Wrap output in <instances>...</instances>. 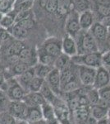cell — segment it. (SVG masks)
<instances>
[{"label": "cell", "instance_id": "cell-44", "mask_svg": "<svg viewBox=\"0 0 110 124\" xmlns=\"http://www.w3.org/2000/svg\"><path fill=\"white\" fill-rule=\"evenodd\" d=\"M16 124H30V123L26 120H24V119H17V123Z\"/></svg>", "mask_w": 110, "mask_h": 124}, {"label": "cell", "instance_id": "cell-36", "mask_svg": "<svg viewBox=\"0 0 110 124\" xmlns=\"http://www.w3.org/2000/svg\"><path fill=\"white\" fill-rule=\"evenodd\" d=\"M58 7V0H47L45 6V11L49 13H55Z\"/></svg>", "mask_w": 110, "mask_h": 124}, {"label": "cell", "instance_id": "cell-14", "mask_svg": "<svg viewBox=\"0 0 110 124\" xmlns=\"http://www.w3.org/2000/svg\"><path fill=\"white\" fill-rule=\"evenodd\" d=\"M41 110L43 118L47 122L48 124H61L59 120L56 117L54 108L51 103L46 102L41 106Z\"/></svg>", "mask_w": 110, "mask_h": 124}, {"label": "cell", "instance_id": "cell-50", "mask_svg": "<svg viewBox=\"0 0 110 124\" xmlns=\"http://www.w3.org/2000/svg\"><path fill=\"white\" fill-rule=\"evenodd\" d=\"M109 124H110V120H109Z\"/></svg>", "mask_w": 110, "mask_h": 124}, {"label": "cell", "instance_id": "cell-1", "mask_svg": "<svg viewBox=\"0 0 110 124\" xmlns=\"http://www.w3.org/2000/svg\"><path fill=\"white\" fill-rule=\"evenodd\" d=\"M74 39L77 43V55L99 51L97 42L95 41L91 33L90 32V31L81 30L77 33V35L74 37Z\"/></svg>", "mask_w": 110, "mask_h": 124}, {"label": "cell", "instance_id": "cell-7", "mask_svg": "<svg viewBox=\"0 0 110 124\" xmlns=\"http://www.w3.org/2000/svg\"><path fill=\"white\" fill-rule=\"evenodd\" d=\"M28 108L23 101H11L7 112L17 119L26 120Z\"/></svg>", "mask_w": 110, "mask_h": 124}, {"label": "cell", "instance_id": "cell-21", "mask_svg": "<svg viewBox=\"0 0 110 124\" xmlns=\"http://www.w3.org/2000/svg\"><path fill=\"white\" fill-rule=\"evenodd\" d=\"M108 108H109L104 107V106L95 104L91 106V115L95 117L96 120L108 117Z\"/></svg>", "mask_w": 110, "mask_h": 124}, {"label": "cell", "instance_id": "cell-10", "mask_svg": "<svg viewBox=\"0 0 110 124\" xmlns=\"http://www.w3.org/2000/svg\"><path fill=\"white\" fill-rule=\"evenodd\" d=\"M62 52L70 58L75 56L78 54L75 39L67 34L62 39Z\"/></svg>", "mask_w": 110, "mask_h": 124}, {"label": "cell", "instance_id": "cell-45", "mask_svg": "<svg viewBox=\"0 0 110 124\" xmlns=\"http://www.w3.org/2000/svg\"><path fill=\"white\" fill-rule=\"evenodd\" d=\"M108 118H109V120H110V106L109 107V108H108Z\"/></svg>", "mask_w": 110, "mask_h": 124}, {"label": "cell", "instance_id": "cell-49", "mask_svg": "<svg viewBox=\"0 0 110 124\" xmlns=\"http://www.w3.org/2000/svg\"><path fill=\"white\" fill-rule=\"evenodd\" d=\"M109 32L110 33V27H109Z\"/></svg>", "mask_w": 110, "mask_h": 124}, {"label": "cell", "instance_id": "cell-11", "mask_svg": "<svg viewBox=\"0 0 110 124\" xmlns=\"http://www.w3.org/2000/svg\"><path fill=\"white\" fill-rule=\"evenodd\" d=\"M46 83L49 85L51 89L54 92L56 95H59L61 93V80H60V71L55 68L49 72L48 76L45 79Z\"/></svg>", "mask_w": 110, "mask_h": 124}, {"label": "cell", "instance_id": "cell-12", "mask_svg": "<svg viewBox=\"0 0 110 124\" xmlns=\"http://www.w3.org/2000/svg\"><path fill=\"white\" fill-rule=\"evenodd\" d=\"M19 61L24 63H26L31 67L35 66L38 63V58L36 51H34L29 47H25L19 53Z\"/></svg>", "mask_w": 110, "mask_h": 124}, {"label": "cell", "instance_id": "cell-8", "mask_svg": "<svg viewBox=\"0 0 110 124\" xmlns=\"http://www.w3.org/2000/svg\"><path fill=\"white\" fill-rule=\"evenodd\" d=\"M110 85V77L108 69L104 66H100L96 69L95 81H94L93 88L96 89H100Z\"/></svg>", "mask_w": 110, "mask_h": 124}, {"label": "cell", "instance_id": "cell-38", "mask_svg": "<svg viewBox=\"0 0 110 124\" xmlns=\"http://www.w3.org/2000/svg\"><path fill=\"white\" fill-rule=\"evenodd\" d=\"M102 65L105 68H110V51L102 53Z\"/></svg>", "mask_w": 110, "mask_h": 124}, {"label": "cell", "instance_id": "cell-37", "mask_svg": "<svg viewBox=\"0 0 110 124\" xmlns=\"http://www.w3.org/2000/svg\"><path fill=\"white\" fill-rule=\"evenodd\" d=\"M32 13H31V10H28V11H21L16 13L15 15V23H17L20 21H22V20L28 18V17H32Z\"/></svg>", "mask_w": 110, "mask_h": 124}, {"label": "cell", "instance_id": "cell-6", "mask_svg": "<svg viewBox=\"0 0 110 124\" xmlns=\"http://www.w3.org/2000/svg\"><path fill=\"white\" fill-rule=\"evenodd\" d=\"M65 29L67 35L72 37L73 38L81 30L79 23V13L74 10L70 12L67 15V19H66Z\"/></svg>", "mask_w": 110, "mask_h": 124}, {"label": "cell", "instance_id": "cell-17", "mask_svg": "<svg viewBox=\"0 0 110 124\" xmlns=\"http://www.w3.org/2000/svg\"><path fill=\"white\" fill-rule=\"evenodd\" d=\"M35 76V70H34L33 67H31V68H30L29 70H27L26 72H24L23 74H21V75H20L17 77H14V78H16V79L18 82L19 85H21V87L25 89V91L27 93L28 85H29L30 82L32 80V79Z\"/></svg>", "mask_w": 110, "mask_h": 124}, {"label": "cell", "instance_id": "cell-31", "mask_svg": "<svg viewBox=\"0 0 110 124\" xmlns=\"http://www.w3.org/2000/svg\"><path fill=\"white\" fill-rule=\"evenodd\" d=\"M85 96H86L88 101L90 102L91 105L97 104V103H99V99H100L98 89H95V88H93V87H91V89L88 90L86 95H85Z\"/></svg>", "mask_w": 110, "mask_h": 124}, {"label": "cell", "instance_id": "cell-13", "mask_svg": "<svg viewBox=\"0 0 110 124\" xmlns=\"http://www.w3.org/2000/svg\"><path fill=\"white\" fill-rule=\"evenodd\" d=\"M28 107H41L45 103V99L39 92H29L25 95L23 100Z\"/></svg>", "mask_w": 110, "mask_h": 124}, {"label": "cell", "instance_id": "cell-23", "mask_svg": "<svg viewBox=\"0 0 110 124\" xmlns=\"http://www.w3.org/2000/svg\"><path fill=\"white\" fill-rule=\"evenodd\" d=\"M37 53V58H38V63L43 64L45 65H49V66L53 67V64L56 60V58L53 56H52L50 55H48L45 52H44L43 51L39 50L38 48V50L36 51Z\"/></svg>", "mask_w": 110, "mask_h": 124}, {"label": "cell", "instance_id": "cell-28", "mask_svg": "<svg viewBox=\"0 0 110 124\" xmlns=\"http://www.w3.org/2000/svg\"><path fill=\"white\" fill-rule=\"evenodd\" d=\"M45 81V79H42V78L35 76L28 85L27 93H29V92H39Z\"/></svg>", "mask_w": 110, "mask_h": 124}, {"label": "cell", "instance_id": "cell-43", "mask_svg": "<svg viewBox=\"0 0 110 124\" xmlns=\"http://www.w3.org/2000/svg\"><path fill=\"white\" fill-rule=\"evenodd\" d=\"M30 124H48L47 122L45 121V119H41V120H39L37 122H33V123H30Z\"/></svg>", "mask_w": 110, "mask_h": 124}, {"label": "cell", "instance_id": "cell-24", "mask_svg": "<svg viewBox=\"0 0 110 124\" xmlns=\"http://www.w3.org/2000/svg\"><path fill=\"white\" fill-rule=\"evenodd\" d=\"M53 67L49 66V65H45L40 63H37L35 66H33V69L35 70V76L42 78V79H45L48 75L49 74Z\"/></svg>", "mask_w": 110, "mask_h": 124}, {"label": "cell", "instance_id": "cell-41", "mask_svg": "<svg viewBox=\"0 0 110 124\" xmlns=\"http://www.w3.org/2000/svg\"><path fill=\"white\" fill-rule=\"evenodd\" d=\"M5 81H6V78L4 75V72L0 70V87L5 83Z\"/></svg>", "mask_w": 110, "mask_h": 124}, {"label": "cell", "instance_id": "cell-3", "mask_svg": "<svg viewBox=\"0 0 110 124\" xmlns=\"http://www.w3.org/2000/svg\"><path fill=\"white\" fill-rule=\"evenodd\" d=\"M91 35L95 38V41L97 42L98 47H99V51L100 52L101 48L103 49L104 45L106 41L108 35H109V28L105 27L104 24H102L99 22H95L93 26L89 30Z\"/></svg>", "mask_w": 110, "mask_h": 124}, {"label": "cell", "instance_id": "cell-42", "mask_svg": "<svg viewBox=\"0 0 110 124\" xmlns=\"http://www.w3.org/2000/svg\"><path fill=\"white\" fill-rule=\"evenodd\" d=\"M109 120L108 117H105V118H102L99 120H97L96 124H109Z\"/></svg>", "mask_w": 110, "mask_h": 124}, {"label": "cell", "instance_id": "cell-16", "mask_svg": "<svg viewBox=\"0 0 110 124\" xmlns=\"http://www.w3.org/2000/svg\"><path fill=\"white\" fill-rule=\"evenodd\" d=\"M91 105H78L74 111V117L78 124H84L86 119L91 116Z\"/></svg>", "mask_w": 110, "mask_h": 124}, {"label": "cell", "instance_id": "cell-22", "mask_svg": "<svg viewBox=\"0 0 110 124\" xmlns=\"http://www.w3.org/2000/svg\"><path fill=\"white\" fill-rule=\"evenodd\" d=\"M43 119L41 107H29L28 108L26 121L29 123L37 122L39 120Z\"/></svg>", "mask_w": 110, "mask_h": 124}, {"label": "cell", "instance_id": "cell-18", "mask_svg": "<svg viewBox=\"0 0 110 124\" xmlns=\"http://www.w3.org/2000/svg\"><path fill=\"white\" fill-rule=\"evenodd\" d=\"M73 10L72 0H58V7L56 14L60 17L68 15V13Z\"/></svg>", "mask_w": 110, "mask_h": 124}, {"label": "cell", "instance_id": "cell-30", "mask_svg": "<svg viewBox=\"0 0 110 124\" xmlns=\"http://www.w3.org/2000/svg\"><path fill=\"white\" fill-rule=\"evenodd\" d=\"M16 0H0V13L7 14L14 8Z\"/></svg>", "mask_w": 110, "mask_h": 124}, {"label": "cell", "instance_id": "cell-34", "mask_svg": "<svg viewBox=\"0 0 110 124\" xmlns=\"http://www.w3.org/2000/svg\"><path fill=\"white\" fill-rule=\"evenodd\" d=\"M15 24H17V25L20 26V27H23L24 29H26L29 31L30 29L33 28V27H35V21L32 17H28V18L24 19L22 21H20L17 23H15Z\"/></svg>", "mask_w": 110, "mask_h": 124}, {"label": "cell", "instance_id": "cell-26", "mask_svg": "<svg viewBox=\"0 0 110 124\" xmlns=\"http://www.w3.org/2000/svg\"><path fill=\"white\" fill-rule=\"evenodd\" d=\"M15 15L16 13L14 10L10 12L9 13L3 14L0 20V27L5 29H8L9 27L13 26L15 24Z\"/></svg>", "mask_w": 110, "mask_h": 124}, {"label": "cell", "instance_id": "cell-15", "mask_svg": "<svg viewBox=\"0 0 110 124\" xmlns=\"http://www.w3.org/2000/svg\"><path fill=\"white\" fill-rule=\"evenodd\" d=\"M79 23L81 30L89 31L95 23V14L91 10L79 13Z\"/></svg>", "mask_w": 110, "mask_h": 124}, {"label": "cell", "instance_id": "cell-27", "mask_svg": "<svg viewBox=\"0 0 110 124\" xmlns=\"http://www.w3.org/2000/svg\"><path fill=\"white\" fill-rule=\"evenodd\" d=\"M70 62H71V58L67 56V55H65V54L62 53L59 56L56 58L54 64H53V68L57 69L59 71H62L68 65Z\"/></svg>", "mask_w": 110, "mask_h": 124}, {"label": "cell", "instance_id": "cell-19", "mask_svg": "<svg viewBox=\"0 0 110 124\" xmlns=\"http://www.w3.org/2000/svg\"><path fill=\"white\" fill-rule=\"evenodd\" d=\"M9 31L10 35L12 36V37L15 40H18V41H23L28 37L29 31L26 29H24L23 27H20V26L14 24L13 26H12L11 27H9L8 29H7Z\"/></svg>", "mask_w": 110, "mask_h": 124}, {"label": "cell", "instance_id": "cell-35", "mask_svg": "<svg viewBox=\"0 0 110 124\" xmlns=\"http://www.w3.org/2000/svg\"><path fill=\"white\" fill-rule=\"evenodd\" d=\"M98 91H99L100 99L110 104V85L106 86L104 88H102V89H99Z\"/></svg>", "mask_w": 110, "mask_h": 124}, {"label": "cell", "instance_id": "cell-46", "mask_svg": "<svg viewBox=\"0 0 110 124\" xmlns=\"http://www.w3.org/2000/svg\"><path fill=\"white\" fill-rule=\"evenodd\" d=\"M108 69V71H109V77H110V68H107Z\"/></svg>", "mask_w": 110, "mask_h": 124}, {"label": "cell", "instance_id": "cell-32", "mask_svg": "<svg viewBox=\"0 0 110 124\" xmlns=\"http://www.w3.org/2000/svg\"><path fill=\"white\" fill-rule=\"evenodd\" d=\"M94 13H96L99 16L100 19L102 17H109L110 16V7L109 6H93Z\"/></svg>", "mask_w": 110, "mask_h": 124}, {"label": "cell", "instance_id": "cell-47", "mask_svg": "<svg viewBox=\"0 0 110 124\" xmlns=\"http://www.w3.org/2000/svg\"><path fill=\"white\" fill-rule=\"evenodd\" d=\"M21 1H25V0H16V3H17V2H21Z\"/></svg>", "mask_w": 110, "mask_h": 124}, {"label": "cell", "instance_id": "cell-5", "mask_svg": "<svg viewBox=\"0 0 110 124\" xmlns=\"http://www.w3.org/2000/svg\"><path fill=\"white\" fill-rule=\"evenodd\" d=\"M39 49L48 55L57 58L63 53L62 52V40H59L56 37H50L45 40L40 45Z\"/></svg>", "mask_w": 110, "mask_h": 124}, {"label": "cell", "instance_id": "cell-48", "mask_svg": "<svg viewBox=\"0 0 110 124\" xmlns=\"http://www.w3.org/2000/svg\"><path fill=\"white\" fill-rule=\"evenodd\" d=\"M0 70L3 71V69H2V65H1V64H0Z\"/></svg>", "mask_w": 110, "mask_h": 124}, {"label": "cell", "instance_id": "cell-29", "mask_svg": "<svg viewBox=\"0 0 110 124\" xmlns=\"http://www.w3.org/2000/svg\"><path fill=\"white\" fill-rule=\"evenodd\" d=\"M33 4L34 0H25V1L17 2L14 5L13 10L15 11V13L21 11H28V10H31Z\"/></svg>", "mask_w": 110, "mask_h": 124}, {"label": "cell", "instance_id": "cell-25", "mask_svg": "<svg viewBox=\"0 0 110 124\" xmlns=\"http://www.w3.org/2000/svg\"><path fill=\"white\" fill-rule=\"evenodd\" d=\"M73 10L78 13L91 10V3L90 0H72Z\"/></svg>", "mask_w": 110, "mask_h": 124}, {"label": "cell", "instance_id": "cell-2", "mask_svg": "<svg viewBox=\"0 0 110 124\" xmlns=\"http://www.w3.org/2000/svg\"><path fill=\"white\" fill-rule=\"evenodd\" d=\"M71 61L76 65H84L98 69L99 67L102 66V53L98 51L77 55L71 57Z\"/></svg>", "mask_w": 110, "mask_h": 124}, {"label": "cell", "instance_id": "cell-40", "mask_svg": "<svg viewBox=\"0 0 110 124\" xmlns=\"http://www.w3.org/2000/svg\"><path fill=\"white\" fill-rule=\"evenodd\" d=\"M104 51L106 52V51H110V33H109L107 38H106V41L104 42Z\"/></svg>", "mask_w": 110, "mask_h": 124}, {"label": "cell", "instance_id": "cell-9", "mask_svg": "<svg viewBox=\"0 0 110 124\" xmlns=\"http://www.w3.org/2000/svg\"><path fill=\"white\" fill-rule=\"evenodd\" d=\"M53 108H54L56 117L59 120L60 123L61 124H63V123H67L70 112H69V108L67 105V103L64 101L62 100V99H60L59 98H58V99L55 101V103H53Z\"/></svg>", "mask_w": 110, "mask_h": 124}, {"label": "cell", "instance_id": "cell-4", "mask_svg": "<svg viewBox=\"0 0 110 124\" xmlns=\"http://www.w3.org/2000/svg\"><path fill=\"white\" fill-rule=\"evenodd\" d=\"M77 75L80 82L85 87H93L96 69L84 65H77Z\"/></svg>", "mask_w": 110, "mask_h": 124}, {"label": "cell", "instance_id": "cell-39", "mask_svg": "<svg viewBox=\"0 0 110 124\" xmlns=\"http://www.w3.org/2000/svg\"><path fill=\"white\" fill-rule=\"evenodd\" d=\"M93 6H109L110 7V0H90Z\"/></svg>", "mask_w": 110, "mask_h": 124}, {"label": "cell", "instance_id": "cell-20", "mask_svg": "<svg viewBox=\"0 0 110 124\" xmlns=\"http://www.w3.org/2000/svg\"><path fill=\"white\" fill-rule=\"evenodd\" d=\"M39 93L42 94V96L44 97V99H45V101L49 103H51L52 105L55 103V101L57 100L58 98L54 93V92L52 90L51 88L49 86V85L46 83V81H45V83H44V85L42 86Z\"/></svg>", "mask_w": 110, "mask_h": 124}, {"label": "cell", "instance_id": "cell-33", "mask_svg": "<svg viewBox=\"0 0 110 124\" xmlns=\"http://www.w3.org/2000/svg\"><path fill=\"white\" fill-rule=\"evenodd\" d=\"M17 119L8 112L0 113V124H16Z\"/></svg>", "mask_w": 110, "mask_h": 124}]
</instances>
